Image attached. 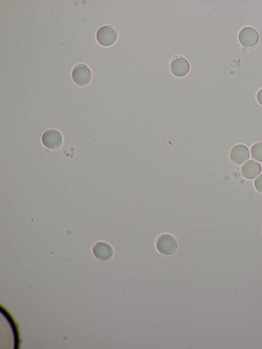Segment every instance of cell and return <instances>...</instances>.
<instances>
[{"instance_id": "1", "label": "cell", "mask_w": 262, "mask_h": 349, "mask_svg": "<svg viewBox=\"0 0 262 349\" xmlns=\"http://www.w3.org/2000/svg\"><path fill=\"white\" fill-rule=\"evenodd\" d=\"M259 35L257 31L251 27L242 29L239 34V41L244 48L253 51L257 45Z\"/></svg>"}, {"instance_id": "2", "label": "cell", "mask_w": 262, "mask_h": 349, "mask_svg": "<svg viewBox=\"0 0 262 349\" xmlns=\"http://www.w3.org/2000/svg\"><path fill=\"white\" fill-rule=\"evenodd\" d=\"M156 247L158 251L165 256L174 255L178 249L176 239L169 234L160 236L156 240Z\"/></svg>"}, {"instance_id": "3", "label": "cell", "mask_w": 262, "mask_h": 349, "mask_svg": "<svg viewBox=\"0 0 262 349\" xmlns=\"http://www.w3.org/2000/svg\"><path fill=\"white\" fill-rule=\"evenodd\" d=\"M117 36L118 32L116 27L106 25L98 30L96 38L100 45L103 46H110L115 43Z\"/></svg>"}, {"instance_id": "4", "label": "cell", "mask_w": 262, "mask_h": 349, "mask_svg": "<svg viewBox=\"0 0 262 349\" xmlns=\"http://www.w3.org/2000/svg\"><path fill=\"white\" fill-rule=\"evenodd\" d=\"M92 74L89 68L80 64L74 67L72 72V78L74 83L81 87L86 86L91 80Z\"/></svg>"}, {"instance_id": "5", "label": "cell", "mask_w": 262, "mask_h": 349, "mask_svg": "<svg viewBox=\"0 0 262 349\" xmlns=\"http://www.w3.org/2000/svg\"><path fill=\"white\" fill-rule=\"evenodd\" d=\"M44 145L49 149L56 150L60 149L63 144V138L57 130L50 129L46 131L42 137Z\"/></svg>"}, {"instance_id": "6", "label": "cell", "mask_w": 262, "mask_h": 349, "mask_svg": "<svg viewBox=\"0 0 262 349\" xmlns=\"http://www.w3.org/2000/svg\"><path fill=\"white\" fill-rule=\"evenodd\" d=\"M172 73L177 77H183L186 75L190 69V65L188 61L181 56H174L171 62Z\"/></svg>"}, {"instance_id": "7", "label": "cell", "mask_w": 262, "mask_h": 349, "mask_svg": "<svg viewBox=\"0 0 262 349\" xmlns=\"http://www.w3.org/2000/svg\"><path fill=\"white\" fill-rule=\"evenodd\" d=\"M92 252L95 257L101 261H107L110 260L114 254L112 247L103 242H97L92 247Z\"/></svg>"}, {"instance_id": "8", "label": "cell", "mask_w": 262, "mask_h": 349, "mask_svg": "<svg viewBox=\"0 0 262 349\" xmlns=\"http://www.w3.org/2000/svg\"><path fill=\"white\" fill-rule=\"evenodd\" d=\"M249 151L247 147L243 145L234 146L230 153L231 162L236 165H241L248 159Z\"/></svg>"}, {"instance_id": "9", "label": "cell", "mask_w": 262, "mask_h": 349, "mask_svg": "<svg viewBox=\"0 0 262 349\" xmlns=\"http://www.w3.org/2000/svg\"><path fill=\"white\" fill-rule=\"evenodd\" d=\"M261 172V166L257 162L249 160L245 163L241 168L243 176L248 179H253Z\"/></svg>"}, {"instance_id": "10", "label": "cell", "mask_w": 262, "mask_h": 349, "mask_svg": "<svg viewBox=\"0 0 262 349\" xmlns=\"http://www.w3.org/2000/svg\"><path fill=\"white\" fill-rule=\"evenodd\" d=\"M251 153L253 158L262 162V143L254 145L251 148Z\"/></svg>"}, {"instance_id": "11", "label": "cell", "mask_w": 262, "mask_h": 349, "mask_svg": "<svg viewBox=\"0 0 262 349\" xmlns=\"http://www.w3.org/2000/svg\"><path fill=\"white\" fill-rule=\"evenodd\" d=\"M254 186L256 191L262 194V174L255 180Z\"/></svg>"}, {"instance_id": "12", "label": "cell", "mask_w": 262, "mask_h": 349, "mask_svg": "<svg viewBox=\"0 0 262 349\" xmlns=\"http://www.w3.org/2000/svg\"><path fill=\"white\" fill-rule=\"evenodd\" d=\"M256 99L258 103L262 105V89H260L257 93Z\"/></svg>"}]
</instances>
